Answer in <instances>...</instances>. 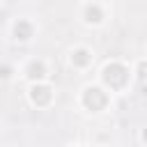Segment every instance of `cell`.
<instances>
[{
  "instance_id": "6da1fadb",
  "label": "cell",
  "mask_w": 147,
  "mask_h": 147,
  "mask_svg": "<svg viewBox=\"0 0 147 147\" xmlns=\"http://www.w3.org/2000/svg\"><path fill=\"white\" fill-rule=\"evenodd\" d=\"M101 78H103L113 90H119V87H124L126 80H129V69H126L124 64H119V62H110V64L103 67Z\"/></svg>"
},
{
  "instance_id": "7a4b0ae2",
  "label": "cell",
  "mask_w": 147,
  "mask_h": 147,
  "mask_svg": "<svg viewBox=\"0 0 147 147\" xmlns=\"http://www.w3.org/2000/svg\"><path fill=\"white\" fill-rule=\"evenodd\" d=\"M83 103H85L90 110H101V108L108 103V94H106L101 87H87L85 94H83Z\"/></svg>"
},
{
  "instance_id": "3957f363",
  "label": "cell",
  "mask_w": 147,
  "mask_h": 147,
  "mask_svg": "<svg viewBox=\"0 0 147 147\" xmlns=\"http://www.w3.org/2000/svg\"><path fill=\"white\" fill-rule=\"evenodd\" d=\"M30 96H32V101H34L37 106H46L53 94H51V87H46V85H32Z\"/></svg>"
},
{
  "instance_id": "277c9868",
  "label": "cell",
  "mask_w": 147,
  "mask_h": 147,
  "mask_svg": "<svg viewBox=\"0 0 147 147\" xmlns=\"http://www.w3.org/2000/svg\"><path fill=\"white\" fill-rule=\"evenodd\" d=\"M14 34H16V39L28 41V39L32 37V25H30L28 21H18V23L14 25Z\"/></svg>"
},
{
  "instance_id": "5b68a950",
  "label": "cell",
  "mask_w": 147,
  "mask_h": 147,
  "mask_svg": "<svg viewBox=\"0 0 147 147\" xmlns=\"http://www.w3.org/2000/svg\"><path fill=\"white\" fill-rule=\"evenodd\" d=\"M71 62H74L76 67H85V64H90V62H92V55H90V51H87V48H78V51H74V53H71Z\"/></svg>"
},
{
  "instance_id": "8992f818",
  "label": "cell",
  "mask_w": 147,
  "mask_h": 147,
  "mask_svg": "<svg viewBox=\"0 0 147 147\" xmlns=\"http://www.w3.org/2000/svg\"><path fill=\"white\" fill-rule=\"evenodd\" d=\"M101 18H103V11H101L99 5H87L85 7V21L87 23H101Z\"/></svg>"
},
{
  "instance_id": "52a82bcc",
  "label": "cell",
  "mask_w": 147,
  "mask_h": 147,
  "mask_svg": "<svg viewBox=\"0 0 147 147\" xmlns=\"http://www.w3.org/2000/svg\"><path fill=\"white\" fill-rule=\"evenodd\" d=\"M28 76H30V78H44V76H46L44 62H41V60H32V62L28 64Z\"/></svg>"
},
{
  "instance_id": "ba28073f",
  "label": "cell",
  "mask_w": 147,
  "mask_h": 147,
  "mask_svg": "<svg viewBox=\"0 0 147 147\" xmlns=\"http://www.w3.org/2000/svg\"><path fill=\"white\" fill-rule=\"evenodd\" d=\"M138 71H140V74H138L140 78H147V62H140V64H138Z\"/></svg>"
},
{
  "instance_id": "9c48e42d",
  "label": "cell",
  "mask_w": 147,
  "mask_h": 147,
  "mask_svg": "<svg viewBox=\"0 0 147 147\" xmlns=\"http://www.w3.org/2000/svg\"><path fill=\"white\" fill-rule=\"evenodd\" d=\"M145 142H147V131H145Z\"/></svg>"
}]
</instances>
